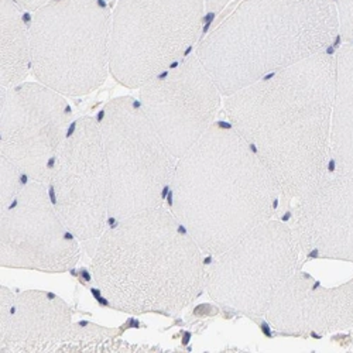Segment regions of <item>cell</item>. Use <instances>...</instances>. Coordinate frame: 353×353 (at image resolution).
Segmentation results:
<instances>
[{
    "instance_id": "13",
    "label": "cell",
    "mask_w": 353,
    "mask_h": 353,
    "mask_svg": "<svg viewBox=\"0 0 353 353\" xmlns=\"http://www.w3.org/2000/svg\"><path fill=\"white\" fill-rule=\"evenodd\" d=\"M290 228L301 254L353 263V174L323 176L296 201Z\"/></svg>"
},
{
    "instance_id": "1",
    "label": "cell",
    "mask_w": 353,
    "mask_h": 353,
    "mask_svg": "<svg viewBox=\"0 0 353 353\" xmlns=\"http://www.w3.org/2000/svg\"><path fill=\"white\" fill-rule=\"evenodd\" d=\"M335 55L328 51L226 97L228 119L266 165L281 203L328 174Z\"/></svg>"
},
{
    "instance_id": "7",
    "label": "cell",
    "mask_w": 353,
    "mask_h": 353,
    "mask_svg": "<svg viewBox=\"0 0 353 353\" xmlns=\"http://www.w3.org/2000/svg\"><path fill=\"white\" fill-rule=\"evenodd\" d=\"M207 0H117L110 74L130 90L181 61L201 41Z\"/></svg>"
},
{
    "instance_id": "14",
    "label": "cell",
    "mask_w": 353,
    "mask_h": 353,
    "mask_svg": "<svg viewBox=\"0 0 353 353\" xmlns=\"http://www.w3.org/2000/svg\"><path fill=\"white\" fill-rule=\"evenodd\" d=\"M287 336L328 335L353 328V279L327 288L297 270L277 291L266 316Z\"/></svg>"
},
{
    "instance_id": "4",
    "label": "cell",
    "mask_w": 353,
    "mask_h": 353,
    "mask_svg": "<svg viewBox=\"0 0 353 353\" xmlns=\"http://www.w3.org/2000/svg\"><path fill=\"white\" fill-rule=\"evenodd\" d=\"M336 36L332 0H242L195 52L222 97H230L327 51Z\"/></svg>"
},
{
    "instance_id": "5",
    "label": "cell",
    "mask_w": 353,
    "mask_h": 353,
    "mask_svg": "<svg viewBox=\"0 0 353 353\" xmlns=\"http://www.w3.org/2000/svg\"><path fill=\"white\" fill-rule=\"evenodd\" d=\"M32 74L64 97H82L110 72L112 10L105 0H50L32 13Z\"/></svg>"
},
{
    "instance_id": "2",
    "label": "cell",
    "mask_w": 353,
    "mask_h": 353,
    "mask_svg": "<svg viewBox=\"0 0 353 353\" xmlns=\"http://www.w3.org/2000/svg\"><path fill=\"white\" fill-rule=\"evenodd\" d=\"M280 202L269 170L230 122H215L176 160L170 210L205 254L273 219Z\"/></svg>"
},
{
    "instance_id": "17",
    "label": "cell",
    "mask_w": 353,
    "mask_h": 353,
    "mask_svg": "<svg viewBox=\"0 0 353 353\" xmlns=\"http://www.w3.org/2000/svg\"><path fill=\"white\" fill-rule=\"evenodd\" d=\"M0 27H2L0 79H2V88H10L24 82L32 72L30 23L26 20L24 10L14 0H2Z\"/></svg>"
},
{
    "instance_id": "21",
    "label": "cell",
    "mask_w": 353,
    "mask_h": 353,
    "mask_svg": "<svg viewBox=\"0 0 353 353\" xmlns=\"http://www.w3.org/2000/svg\"><path fill=\"white\" fill-rule=\"evenodd\" d=\"M230 0H207V12L208 13H221Z\"/></svg>"
},
{
    "instance_id": "9",
    "label": "cell",
    "mask_w": 353,
    "mask_h": 353,
    "mask_svg": "<svg viewBox=\"0 0 353 353\" xmlns=\"http://www.w3.org/2000/svg\"><path fill=\"white\" fill-rule=\"evenodd\" d=\"M52 207L82 242L99 241L109 218V181L98 121L72 122L48 172Z\"/></svg>"
},
{
    "instance_id": "3",
    "label": "cell",
    "mask_w": 353,
    "mask_h": 353,
    "mask_svg": "<svg viewBox=\"0 0 353 353\" xmlns=\"http://www.w3.org/2000/svg\"><path fill=\"white\" fill-rule=\"evenodd\" d=\"M202 254L187 228L160 205L105 230L91 272L109 307L132 315H174L205 288Z\"/></svg>"
},
{
    "instance_id": "6",
    "label": "cell",
    "mask_w": 353,
    "mask_h": 353,
    "mask_svg": "<svg viewBox=\"0 0 353 353\" xmlns=\"http://www.w3.org/2000/svg\"><path fill=\"white\" fill-rule=\"evenodd\" d=\"M109 181V218L116 222L163 205L176 159L145 116L139 99L119 97L101 110Z\"/></svg>"
},
{
    "instance_id": "15",
    "label": "cell",
    "mask_w": 353,
    "mask_h": 353,
    "mask_svg": "<svg viewBox=\"0 0 353 353\" xmlns=\"http://www.w3.org/2000/svg\"><path fill=\"white\" fill-rule=\"evenodd\" d=\"M0 350L14 353L68 349L75 323L70 305L54 292L28 290L13 294L0 287Z\"/></svg>"
},
{
    "instance_id": "16",
    "label": "cell",
    "mask_w": 353,
    "mask_h": 353,
    "mask_svg": "<svg viewBox=\"0 0 353 353\" xmlns=\"http://www.w3.org/2000/svg\"><path fill=\"white\" fill-rule=\"evenodd\" d=\"M330 163L335 174H353V43L335 54Z\"/></svg>"
},
{
    "instance_id": "19",
    "label": "cell",
    "mask_w": 353,
    "mask_h": 353,
    "mask_svg": "<svg viewBox=\"0 0 353 353\" xmlns=\"http://www.w3.org/2000/svg\"><path fill=\"white\" fill-rule=\"evenodd\" d=\"M338 17V34L345 43H353V0H332Z\"/></svg>"
},
{
    "instance_id": "8",
    "label": "cell",
    "mask_w": 353,
    "mask_h": 353,
    "mask_svg": "<svg viewBox=\"0 0 353 353\" xmlns=\"http://www.w3.org/2000/svg\"><path fill=\"white\" fill-rule=\"evenodd\" d=\"M300 256L290 225L270 219L212 256L205 270V288L223 307L248 316H266L280 287L299 270Z\"/></svg>"
},
{
    "instance_id": "12",
    "label": "cell",
    "mask_w": 353,
    "mask_h": 353,
    "mask_svg": "<svg viewBox=\"0 0 353 353\" xmlns=\"http://www.w3.org/2000/svg\"><path fill=\"white\" fill-rule=\"evenodd\" d=\"M0 214L2 268L65 273L77 266L79 239L57 214L46 184L28 181Z\"/></svg>"
},
{
    "instance_id": "11",
    "label": "cell",
    "mask_w": 353,
    "mask_h": 353,
    "mask_svg": "<svg viewBox=\"0 0 353 353\" xmlns=\"http://www.w3.org/2000/svg\"><path fill=\"white\" fill-rule=\"evenodd\" d=\"M139 91L145 116L176 160L216 122L222 94L195 51Z\"/></svg>"
},
{
    "instance_id": "20",
    "label": "cell",
    "mask_w": 353,
    "mask_h": 353,
    "mask_svg": "<svg viewBox=\"0 0 353 353\" xmlns=\"http://www.w3.org/2000/svg\"><path fill=\"white\" fill-rule=\"evenodd\" d=\"M14 2L24 10V12H36L37 9H40L41 6H44L46 3H48L50 0H14Z\"/></svg>"
},
{
    "instance_id": "10",
    "label": "cell",
    "mask_w": 353,
    "mask_h": 353,
    "mask_svg": "<svg viewBox=\"0 0 353 353\" xmlns=\"http://www.w3.org/2000/svg\"><path fill=\"white\" fill-rule=\"evenodd\" d=\"M71 125L65 97L39 81L2 88L0 159L13 163L30 181L46 184Z\"/></svg>"
},
{
    "instance_id": "18",
    "label": "cell",
    "mask_w": 353,
    "mask_h": 353,
    "mask_svg": "<svg viewBox=\"0 0 353 353\" xmlns=\"http://www.w3.org/2000/svg\"><path fill=\"white\" fill-rule=\"evenodd\" d=\"M0 165H2V195H0V203H2V207H5L30 180L27 179L20 168H17L6 159H0Z\"/></svg>"
}]
</instances>
